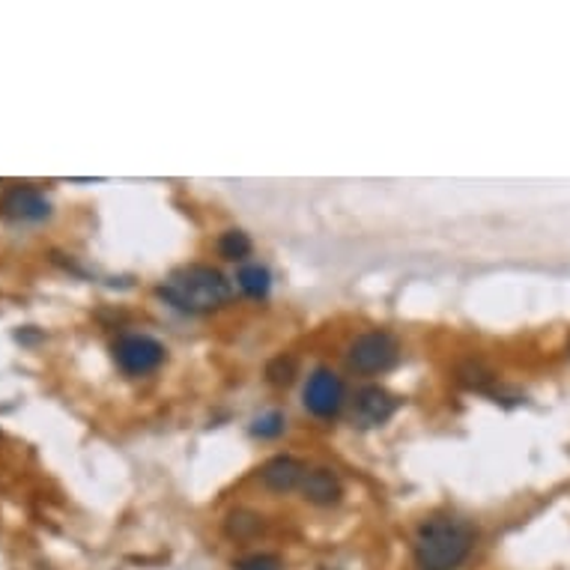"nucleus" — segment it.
<instances>
[{
  "instance_id": "20e7f679",
  "label": "nucleus",
  "mask_w": 570,
  "mask_h": 570,
  "mask_svg": "<svg viewBox=\"0 0 570 570\" xmlns=\"http://www.w3.org/2000/svg\"><path fill=\"white\" fill-rule=\"evenodd\" d=\"M111 353H114L117 368L129 376L153 374L158 364L165 362V347L150 335H123L114 341Z\"/></svg>"
},
{
  "instance_id": "f8f14e48",
  "label": "nucleus",
  "mask_w": 570,
  "mask_h": 570,
  "mask_svg": "<svg viewBox=\"0 0 570 570\" xmlns=\"http://www.w3.org/2000/svg\"><path fill=\"white\" fill-rule=\"evenodd\" d=\"M296 376V359L293 355H278L266 364V380L272 385H291Z\"/></svg>"
},
{
  "instance_id": "39448f33",
  "label": "nucleus",
  "mask_w": 570,
  "mask_h": 570,
  "mask_svg": "<svg viewBox=\"0 0 570 570\" xmlns=\"http://www.w3.org/2000/svg\"><path fill=\"white\" fill-rule=\"evenodd\" d=\"M0 216L15 224H40L52 218V200L33 186H12L0 197Z\"/></svg>"
},
{
  "instance_id": "1a4fd4ad",
  "label": "nucleus",
  "mask_w": 570,
  "mask_h": 570,
  "mask_svg": "<svg viewBox=\"0 0 570 570\" xmlns=\"http://www.w3.org/2000/svg\"><path fill=\"white\" fill-rule=\"evenodd\" d=\"M302 493H305V498L314 502V505L329 508V505H338V502H341L343 487L332 469H311V472H305V478H302Z\"/></svg>"
},
{
  "instance_id": "9b49d317",
  "label": "nucleus",
  "mask_w": 570,
  "mask_h": 570,
  "mask_svg": "<svg viewBox=\"0 0 570 570\" xmlns=\"http://www.w3.org/2000/svg\"><path fill=\"white\" fill-rule=\"evenodd\" d=\"M218 254L224 260H245L251 254V239L242 230H228L218 239Z\"/></svg>"
},
{
  "instance_id": "6e6552de",
  "label": "nucleus",
  "mask_w": 570,
  "mask_h": 570,
  "mask_svg": "<svg viewBox=\"0 0 570 570\" xmlns=\"http://www.w3.org/2000/svg\"><path fill=\"white\" fill-rule=\"evenodd\" d=\"M263 484L275 493H291V490L302 487V478H305V467H302L296 457H272L266 467L260 469Z\"/></svg>"
},
{
  "instance_id": "f03ea898",
  "label": "nucleus",
  "mask_w": 570,
  "mask_h": 570,
  "mask_svg": "<svg viewBox=\"0 0 570 570\" xmlns=\"http://www.w3.org/2000/svg\"><path fill=\"white\" fill-rule=\"evenodd\" d=\"M158 296L186 314H207L216 311L221 305H228L233 296L230 281L212 266L204 263H191L183 270L171 272L167 281L158 287Z\"/></svg>"
},
{
  "instance_id": "423d86ee",
  "label": "nucleus",
  "mask_w": 570,
  "mask_h": 570,
  "mask_svg": "<svg viewBox=\"0 0 570 570\" xmlns=\"http://www.w3.org/2000/svg\"><path fill=\"white\" fill-rule=\"evenodd\" d=\"M343 397H347L343 380L338 374H332L329 368H317V371L308 376V385H305V406H308V413L317 415V418H335V415L343 409Z\"/></svg>"
},
{
  "instance_id": "2eb2a0df",
  "label": "nucleus",
  "mask_w": 570,
  "mask_h": 570,
  "mask_svg": "<svg viewBox=\"0 0 570 570\" xmlns=\"http://www.w3.org/2000/svg\"><path fill=\"white\" fill-rule=\"evenodd\" d=\"M251 430H254V436H260V439H275V436L284 434V415L281 413L260 415Z\"/></svg>"
},
{
  "instance_id": "ddd939ff",
  "label": "nucleus",
  "mask_w": 570,
  "mask_h": 570,
  "mask_svg": "<svg viewBox=\"0 0 570 570\" xmlns=\"http://www.w3.org/2000/svg\"><path fill=\"white\" fill-rule=\"evenodd\" d=\"M233 570H284V561L272 552H251L233 561Z\"/></svg>"
},
{
  "instance_id": "0eeeda50",
  "label": "nucleus",
  "mask_w": 570,
  "mask_h": 570,
  "mask_svg": "<svg viewBox=\"0 0 570 570\" xmlns=\"http://www.w3.org/2000/svg\"><path fill=\"white\" fill-rule=\"evenodd\" d=\"M397 409V401L380 385H364L353 401V421L359 427L385 425Z\"/></svg>"
},
{
  "instance_id": "7ed1b4c3",
  "label": "nucleus",
  "mask_w": 570,
  "mask_h": 570,
  "mask_svg": "<svg viewBox=\"0 0 570 570\" xmlns=\"http://www.w3.org/2000/svg\"><path fill=\"white\" fill-rule=\"evenodd\" d=\"M397 353L401 347L394 341V335L388 332H364L359 335L353 343H350V353H347V362L359 374H383L388 371L394 362H397Z\"/></svg>"
},
{
  "instance_id": "9d476101",
  "label": "nucleus",
  "mask_w": 570,
  "mask_h": 570,
  "mask_svg": "<svg viewBox=\"0 0 570 570\" xmlns=\"http://www.w3.org/2000/svg\"><path fill=\"white\" fill-rule=\"evenodd\" d=\"M237 284L239 291L245 293V296H251V299H266L272 287V275L270 270L260 266V263H245V266H239Z\"/></svg>"
},
{
  "instance_id": "4468645a",
  "label": "nucleus",
  "mask_w": 570,
  "mask_h": 570,
  "mask_svg": "<svg viewBox=\"0 0 570 570\" xmlns=\"http://www.w3.org/2000/svg\"><path fill=\"white\" fill-rule=\"evenodd\" d=\"M260 526H263V523H260V517H254V514H230L228 517V535H233V538H249Z\"/></svg>"
},
{
  "instance_id": "f257e3e1",
  "label": "nucleus",
  "mask_w": 570,
  "mask_h": 570,
  "mask_svg": "<svg viewBox=\"0 0 570 570\" xmlns=\"http://www.w3.org/2000/svg\"><path fill=\"white\" fill-rule=\"evenodd\" d=\"M475 547V531L457 517L425 519L413 540L415 564L421 570H457Z\"/></svg>"
}]
</instances>
